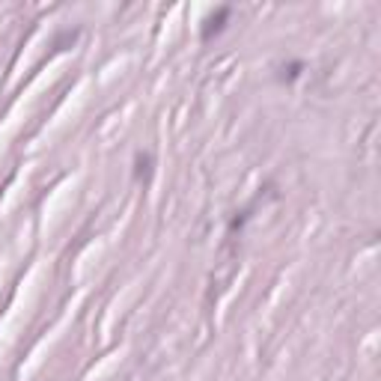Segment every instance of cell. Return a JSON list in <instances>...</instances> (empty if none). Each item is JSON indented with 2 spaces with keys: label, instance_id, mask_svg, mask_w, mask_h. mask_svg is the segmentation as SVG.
<instances>
[{
  "label": "cell",
  "instance_id": "6da1fadb",
  "mask_svg": "<svg viewBox=\"0 0 381 381\" xmlns=\"http://www.w3.org/2000/svg\"><path fill=\"white\" fill-rule=\"evenodd\" d=\"M226 18H230V6H221L218 12H214V15H209V18H206V27H202V39H212L214 33H221Z\"/></svg>",
  "mask_w": 381,
  "mask_h": 381
}]
</instances>
